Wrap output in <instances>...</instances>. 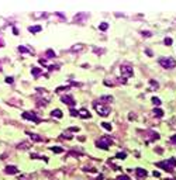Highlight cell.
<instances>
[{
	"mask_svg": "<svg viewBox=\"0 0 176 180\" xmlns=\"http://www.w3.org/2000/svg\"><path fill=\"white\" fill-rule=\"evenodd\" d=\"M159 65L165 69H173L176 66V59L175 58H159Z\"/></svg>",
	"mask_w": 176,
	"mask_h": 180,
	"instance_id": "1",
	"label": "cell"
},
{
	"mask_svg": "<svg viewBox=\"0 0 176 180\" xmlns=\"http://www.w3.org/2000/svg\"><path fill=\"white\" fill-rule=\"evenodd\" d=\"M120 72H121L123 79H128V78H131V76L134 75L133 66H131L130 64H123L121 66H120Z\"/></svg>",
	"mask_w": 176,
	"mask_h": 180,
	"instance_id": "2",
	"label": "cell"
},
{
	"mask_svg": "<svg viewBox=\"0 0 176 180\" xmlns=\"http://www.w3.org/2000/svg\"><path fill=\"white\" fill-rule=\"evenodd\" d=\"M113 144V139L108 137H101L100 139H97L96 141V146L100 149H108V146Z\"/></svg>",
	"mask_w": 176,
	"mask_h": 180,
	"instance_id": "3",
	"label": "cell"
},
{
	"mask_svg": "<svg viewBox=\"0 0 176 180\" xmlns=\"http://www.w3.org/2000/svg\"><path fill=\"white\" fill-rule=\"evenodd\" d=\"M93 107L101 117H107L108 114H110V111H111L108 106H103V104H100V103H94Z\"/></svg>",
	"mask_w": 176,
	"mask_h": 180,
	"instance_id": "4",
	"label": "cell"
},
{
	"mask_svg": "<svg viewBox=\"0 0 176 180\" xmlns=\"http://www.w3.org/2000/svg\"><path fill=\"white\" fill-rule=\"evenodd\" d=\"M23 118H24V120L34 121V123H40V117H37L35 113H30V111H25V113H23Z\"/></svg>",
	"mask_w": 176,
	"mask_h": 180,
	"instance_id": "5",
	"label": "cell"
},
{
	"mask_svg": "<svg viewBox=\"0 0 176 180\" xmlns=\"http://www.w3.org/2000/svg\"><path fill=\"white\" fill-rule=\"evenodd\" d=\"M61 101L65 103V104H68V106H71V107L75 106V103H76L75 100H73L72 96H69V94H64V96H62V97H61Z\"/></svg>",
	"mask_w": 176,
	"mask_h": 180,
	"instance_id": "6",
	"label": "cell"
},
{
	"mask_svg": "<svg viewBox=\"0 0 176 180\" xmlns=\"http://www.w3.org/2000/svg\"><path fill=\"white\" fill-rule=\"evenodd\" d=\"M156 166H158V167H162V169H165L166 172H173V169H175L168 160H165V162H158L156 163Z\"/></svg>",
	"mask_w": 176,
	"mask_h": 180,
	"instance_id": "7",
	"label": "cell"
},
{
	"mask_svg": "<svg viewBox=\"0 0 176 180\" xmlns=\"http://www.w3.org/2000/svg\"><path fill=\"white\" fill-rule=\"evenodd\" d=\"M4 173L6 174H16V173H18V167L14 165H7L4 167Z\"/></svg>",
	"mask_w": 176,
	"mask_h": 180,
	"instance_id": "8",
	"label": "cell"
},
{
	"mask_svg": "<svg viewBox=\"0 0 176 180\" xmlns=\"http://www.w3.org/2000/svg\"><path fill=\"white\" fill-rule=\"evenodd\" d=\"M113 96H101L100 99H99V103L100 104H103V103H111L113 101Z\"/></svg>",
	"mask_w": 176,
	"mask_h": 180,
	"instance_id": "9",
	"label": "cell"
},
{
	"mask_svg": "<svg viewBox=\"0 0 176 180\" xmlns=\"http://www.w3.org/2000/svg\"><path fill=\"white\" fill-rule=\"evenodd\" d=\"M27 135H28L30 138H31L32 141H35V142H41L44 141V138L40 137V135H37V134H32V132H27Z\"/></svg>",
	"mask_w": 176,
	"mask_h": 180,
	"instance_id": "10",
	"label": "cell"
},
{
	"mask_svg": "<svg viewBox=\"0 0 176 180\" xmlns=\"http://www.w3.org/2000/svg\"><path fill=\"white\" fill-rule=\"evenodd\" d=\"M135 172H137V176L140 177V179H141V177H147V174H148V173H147V170H145V169H142V167H137V169H135Z\"/></svg>",
	"mask_w": 176,
	"mask_h": 180,
	"instance_id": "11",
	"label": "cell"
},
{
	"mask_svg": "<svg viewBox=\"0 0 176 180\" xmlns=\"http://www.w3.org/2000/svg\"><path fill=\"white\" fill-rule=\"evenodd\" d=\"M41 30H42V27H41V25H31V27H28V31L31 32V34H35V32H40Z\"/></svg>",
	"mask_w": 176,
	"mask_h": 180,
	"instance_id": "12",
	"label": "cell"
},
{
	"mask_svg": "<svg viewBox=\"0 0 176 180\" xmlns=\"http://www.w3.org/2000/svg\"><path fill=\"white\" fill-rule=\"evenodd\" d=\"M79 117H82V118H90L92 114H90L86 108H83V110H80V111H79Z\"/></svg>",
	"mask_w": 176,
	"mask_h": 180,
	"instance_id": "13",
	"label": "cell"
},
{
	"mask_svg": "<svg viewBox=\"0 0 176 180\" xmlns=\"http://www.w3.org/2000/svg\"><path fill=\"white\" fill-rule=\"evenodd\" d=\"M83 48H85L83 44H76V45H73L72 48H71V52H79V51H82Z\"/></svg>",
	"mask_w": 176,
	"mask_h": 180,
	"instance_id": "14",
	"label": "cell"
},
{
	"mask_svg": "<svg viewBox=\"0 0 176 180\" xmlns=\"http://www.w3.org/2000/svg\"><path fill=\"white\" fill-rule=\"evenodd\" d=\"M18 52H21V53H32L34 51L31 49V48H27V46H18Z\"/></svg>",
	"mask_w": 176,
	"mask_h": 180,
	"instance_id": "15",
	"label": "cell"
},
{
	"mask_svg": "<svg viewBox=\"0 0 176 180\" xmlns=\"http://www.w3.org/2000/svg\"><path fill=\"white\" fill-rule=\"evenodd\" d=\"M82 18H87V14H85V13H79V14H76L75 17H73V21L80 23V20H82Z\"/></svg>",
	"mask_w": 176,
	"mask_h": 180,
	"instance_id": "16",
	"label": "cell"
},
{
	"mask_svg": "<svg viewBox=\"0 0 176 180\" xmlns=\"http://www.w3.org/2000/svg\"><path fill=\"white\" fill-rule=\"evenodd\" d=\"M41 73H42V72H41V69H40V68H35V66H34V68L31 69V75L34 76V78H37V76H40Z\"/></svg>",
	"mask_w": 176,
	"mask_h": 180,
	"instance_id": "17",
	"label": "cell"
},
{
	"mask_svg": "<svg viewBox=\"0 0 176 180\" xmlns=\"http://www.w3.org/2000/svg\"><path fill=\"white\" fill-rule=\"evenodd\" d=\"M30 146H31V144H30V142H21V144H18L17 148H18V149H28Z\"/></svg>",
	"mask_w": 176,
	"mask_h": 180,
	"instance_id": "18",
	"label": "cell"
},
{
	"mask_svg": "<svg viewBox=\"0 0 176 180\" xmlns=\"http://www.w3.org/2000/svg\"><path fill=\"white\" fill-rule=\"evenodd\" d=\"M51 114H52V117H56V118H62V115H64V114H62V111H61V110H58V108L54 110Z\"/></svg>",
	"mask_w": 176,
	"mask_h": 180,
	"instance_id": "19",
	"label": "cell"
},
{
	"mask_svg": "<svg viewBox=\"0 0 176 180\" xmlns=\"http://www.w3.org/2000/svg\"><path fill=\"white\" fill-rule=\"evenodd\" d=\"M51 151L54 152V153H62L64 148H61V146H51Z\"/></svg>",
	"mask_w": 176,
	"mask_h": 180,
	"instance_id": "20",
	"label": "cell"
},
{
	"mask_svg": "<svg viewBox=\"0 0 176 180\" xmlns=\"http://www.w3.org/2000/svg\"><path fill=\"white\" fill-rule=\"evenodd\" d=\"M152 114H154L155 117H162V115H163V111H162L161 108H154V111H152Z\"/></svg>",
	"mask_w": 176,
	"mask_h": 180,
	"instance_id": "21",
	"label": "cell"
},
{
	"mask_svg": "<svg viewBox=\"0 0 176 180\" xmlns=\"http://www.w3.org/2000/svg\"><path fill=\"white\" fill-rule=\"evenodd\" d=\"M47 58H55V51H52V49H47Z\"/></svg>",
	"mask_w": 176,
	"mask_h": 180,
	"instance_id": "22",
	"label": "cell"
},
{
	"mask_svg": "<svg viewBox=\"0 0 176 180\" xmlns=\"http://www.w3.org/2000/svg\"><path fill=\"white\" fill-rule=\"evenodd\" d=\"M99 28H100L101 31H106V30L108 28V24H107V23H101V24L99 25Z\"/></svg>",
	"mask_w": 176,
	"mask_h": 180,
	"instance_id": "23",
	"label": "cell"
},
{
	"mask_svg": "<svg viewBox=\"0 0 176 180\" xmlns=\"http://www.w3.org/2000/svg\"><path fill=\"white\" fill-rule=\"evenodd\" d=\"M101 127L104 128V130H107V131H111V125L108 123H101Z\"/></svg>",
	"mask_w": 176,
	"mask_h": 180,
	"instance_id": "24",
	"label": "cell"
},
{
	"mask_svg": "<svg viewBox=\"0 0 176 180\" xmlns=\"http://www.w3.org/2000/svg\"><path fill=\"white\" fill-rule=\"evenodd\" d=\"M152 103H154L155 106H158V107H159V106H161V103H162V101L158 99V97H152Z\"/></svg>",
	"mask_w": 176,
	"mask_h": 180,
	"instance_id": "25",
	"label": "cell"
},
{
	"mask_svg": "<svg viewBox=\"0 0 176 180\" xmlns=\"http://www.w3.org/2000/svg\"><path fill=\"white\" fill-rule=\"evenodd\" d=\"M115 158H119V159H126V158H127V153H126V152H119Z\"/></svg>",
	"mask_w": 176,
	"mask_h": 180,
	"instance_id": "26",
	"label": "cell"
},
{
	"mask_svg": "<svg viewBox=\"0 0 176 180\" xmlns=\"http://www.w3.org/2000/svg\"><path fill=\"white\" fill-rule=\"evenodd\" d=\"M31 176L30 174H21V176H18V180H30Z\"/></svg>",
	"mask_w": 176,
	"mask_h": 180,
	"instance_id": "27",
	"label": "cell"
},
{
	"mask_svg": "<svg viewBox=\"0 0 176 180\" xmlns=\"http://www.w3.org/2000/svg\"><path fill=\"white\" fill-rule=\"evenodd\" d=\"M172 42H173L172 38H165V41H163V44H165L166 46H170V45H172Z\"/></svg>",
	"mask_w": 176,
	"mask_h": 180,
	"instance_id": "28",
	"label": "cell"
},
{
	"mask_svg": "<svg viewBox=\"0 0 176 180\" xmlns=\"http://www.w3.org/2000/svg\"><path fill=\"white\" fill-rule=\"evenodd\" d=\"M141 35H142V37H145V38H149V37H151L152 34H151L149 31H141Z\"/></svg>",
	"mask_w": 176,
	"mask_h": 180,
	"instance_id": "29",
	"label": "cell"
},
{
	"mask_svg": "<svg viewBox=\"0 0 176 180\" xmlns=\"http://www.w3.org/2000/svg\"><path fill=\"white\" fill-rule=\"evenodd\" d=\"M168 162L170 163V165H172L173 167L176 166V159H175V158H169V159H168Z\"/></svg>",
	"mask_w": 176,
	"mask_h": 180,
	"instance_id": "30",
	"label": "cell"
},
{
	"mask_svg": "<svg viewBox=\"0 0 176 180\" xmlns=\"http://www.w3.org/2000/svg\"><path fill=\"white\" fill-rule=\"evenodd\" d=\"M71 115L72 117H79V111H76V110H71Z\"/></svg>",
	"mask_w": 176,
	"mask_h": 180,
	"instance_id": "31",
	"label": "cell"
},
{
	"mask_svg": "<svg viewBox=\"0 0 176 180\" xmlns=\"http://www.w3.org/2000/svg\"><path fill=\"white\" fill-rule=\"evenodd\" d=\"M117 180H131V179H130L128 176H126V174H121V176H119Z\"/></svg>",
	"mask_w": 176,
	"mask_h": 180,
	"instance_id": "32",
	"label": "cell"
},
{
	"mask_svg": "<svg viewBox=\"0 0 176 180\" xmlns=\"http://www.w3.org/2000/svg\"><path fill=\"white\" fill-rule=\"evenodd\" d=\"M93 52L94 53H103L104 49H99V48H93Z\"/></svg>",
	"mask_w": 176,
	"mask_h": 180,
	"instance_id": "33",
	"label": "cell"
},
{
	"mask_svg": "<svg viewBox=\"0 0 176 180\" xmlns=\"http://www.w3.org/2000/svg\"><path fill=\"white\" fill-rule=\"evenodd\" d=\"M13 82H14V79L11 78V76H7V78H6V83H13Z\"/></svg>",
	"mask_w": 176,
	"mask_h": 180,
	"instance_id": "34",
	"label": "cell"
},
{
	"mask_svg": "<svg viewBox=\"0 0 176 180\" xmlns=\"http://www.w3.org/2000/svg\"><path fill=\"white\" fill-rule=\"evenodd\" d=\"M149 85H151V86H154V87H158V83H156L155 80H151V82H149Z\"/></svg>",
	"mask_w": 176,
	"mask_h": 180,
	"instance_id": "35",
	"label": "cell"
},
{
	"mask_svg": "<svg viewBox=\"0 0 176 180\" xmlns=\"http://www.w3.org/2000/svg\"><path fill=\"white\" fill-rule=\"evenodd\" d=\"M69 131H75V132H76V131H79V128H78V127H71V128H69Z\"/></svg>",
	"mask_w": 176,
	"mask_h": 180,
	"instance_id": "36",
	"label": "cell"
},
{
	"mask_svg": "<svg viewBox=\"0 0 176 180\" xmlns=\"http://www.w3.org/2000/svg\"><path fill=\"white\" fill-rule=\"evenodd\" d=\"M170 141H172L173 144H176V135H172V138H170Z\"/></svg>",
	"mask_w": 176,
	"mask_h": 180,
	"instance_id": "37",
	"label": "cell"
},
{
	"mask_svg": "<svg viewBox=\"0 0 176 180\" xmlns=\"http://www.w3.org/2000/svg\"><path fill=\"white\" fill-rule=\"evenodd\" d=\"M13 32H14L16 35H18V30H17V28H16V27H13Z\"/></svg>",
	"mask_w": 176,
	"mask_h": 180,
	"instance_id": "38",
	"label": "cell"
},
{
	"mask_svg": "<svg viewBox=\"0 0 176 180\" xmlns=\"http://www.w3.org/2000/svg\"><path fill=\"white\" fill-rule=\"evenodd\" d=\"M2 46H4V41L2 38H0V48H2Z\"/></svg>",
	"mask_w": 176,
	"mask_h": 180,
	"instance_id": "39",
	"label": "cell"
},
{
	"mask_svg": "<svg viewBox=\"0 0 176 180\" xmlns=\"http://www.w3.org/2000/svg\"><path fill=\"white\" fill-rule=\"evenodd\" d=\"M152 174H154L155 177H159V172H154V173H152Z\"/></svg>",
	"mask_w": 176,
	"mask_h": 180,
	"instance_id": "40",
	"label": "cell"
},
{
	"mask_svg": "<svg viewBox=\"0 0 176 180\" xmlns=\"http://www.w3.org/2000/svg\"><path fill=\"white\" fill-rule=\"evenodd\" d=\"M165 180H176V179H172V177H168V179H165Z\"/></svg>",
	"mask_w": 176,
	"mask_h": 180,
	"instance_id": "41",
	"label": "cell"
},
{
	"mask_svg": "<svg viewBox=\"0 0 176 180\" xmlns=\"http://www.w3.org/2000/svg\"><path fill=\"white\" fill-rule=\"evenodd\" d=\"M0 71H2V68H0Z\"/></svg>",
	"mask_w": 176,
	"mask_h": 180,
	"instance_id": "42",
	"label": "cell"
}]
</instances>
